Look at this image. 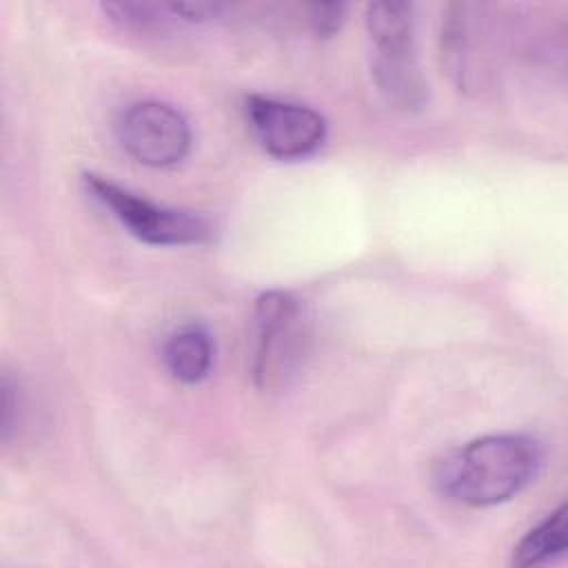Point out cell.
<instances>
[{"instance_id":"6da1fadb","label":"cell","mask_w":568,"mask_h":568,"mask_svg":"<svg viewBox=\"0 0 568 568\" xmlns=\"http://www.w3.org/2000/svg\"><path fill=\"white\" fill-rule=\"evenodd\" d=\"M541 462L539 444L521 433L486 435L448 453L435 484L448 499L466 506H495L530 484Z\"/></svg>"},{"instance_id":"7a4b0ae2","label":"cell","mask_w":568,"mask_h":568,"mask_svg":"<svg viewBox=\"0 0 568 568\" xmlns=\"http://www.w3.org/2000/svg\"><path fill=\"white\" fill-rule=\"evenodd\" d=\"M84 186L140 242L155 246H182L202 244L213 235V226L206 217L191 211L158 206L102 175L87 173Z\"/></svg>"},{"instance_id":"3957f363","label":"cell","mask_w":568,"mask_h":568,"mask_svg":"<svg viewBox=\"0 0 568 568\" xmlns=\"http://www.w3.org/2000/svg\"><path fill=\"white\" fill-rule=\"evenodd\" d=\"M253 377L260 386L280 384L297 364L304 344L300 302L284 291H266L253 306Z\"/></svg>"},{"instance_id":"277c9868","label":"cell","mask_w":568,"mask_h":568,"mask_svg":"<svg viewBox=\"0 0 568 568\" xmlns=\"http://www.w3.org/2000/svg\"><path fill=\"white\" fill-rule=\"evenodd\" d=\"M244 115L257 144L277 160L308 158L326 138V120L306 104L248 95Z\"/></svg>"},{"instance_id":"5b68a950","label":"cell","mask_w":568,"mask_h":568,"mask_svg":"<svg viewBox=\"0 0 568 568\" xmlns=\"http://www.w3.org/2000/svg\"><path fill=\"white\" fill-rule=\"evenodd\" d=\"M118 138L131 158L155 169L182 162L191 149L186 118L158 100L129 104L118 120Z\"/></svg>"},{"instance_id":"8992f818","label":"cell","mask_w":568,"mask_h":568,"mask_svg":"<svg viewBox=\"0 0 568 568\" xmlns=\"http://www.w3.org/2000/svg\"><path fill=\"white\" fill-rule=\"evenodd\" d=\"M366 31L377 58L415 55V20L408 2H373L366 7Z\"/></svg>"},{"instance_id":"52a82bcc","label":"cell","mask_w":568,"mask_h":568,"mask_svg":"<svg viewBox=\"0 0 568 568\" xmlns=\"http://www.w3.org/2000/svg\"><path fill=\"white\" fill-rule=\"evenodd\" d=\"M162 359L175 379L184 384L202 382L213 364V339L204 326L186 324L166 337Z\"/></svg>"},{"instance_id":"ba28073f","label":"cell","mask_w":568,"mask_h":568,"mask_svg":"<svg viewBox=\"0 0 568 568\" xmlns=\"http://www.w3.org/2000/svg\"><path fill=\"white\" fill-rule=\"evenodd\" d=\"M373 75L384 98L404 111H417L428 100V84L422 75L417 55L373 58Z\"/></svg>"},{"instance_id":"9c48e42d","label":"cell","mask_w":568,"mask_h":568,"mask_svg":"<svg viewBox=\"0 0 568 568\" xmlns=\"http://www.w3.org/2000/svg\"><path fill=\"white\" fill-rule=\"evenodd\" d=\"M566 535H568V510L566 506H559L519 541V546L513 552V564L539 566L561 557L568 546Z\"/></svg>"},{"instance_id":"30bf717a","label":"cell","mask_w":568,"mask_h":568,"mask_svg":"<svg viewBox=\"0 0 568 568\" xmlns=\"http://www.w3.org/2000/svg\"><path fill=\"white\" fill-rule=\"evenodd\" d=\"M346 11L348 7L344 2H324V4H311L308 7V22H311V29L322 36V38H328L333 36L344 18H346Z\"/></svg>"},{"instance_id":"8fae6325","label":"cell","mask_w":568,"mask_h":568,"mask_svg":"<svg viewBox=\"0 0 568 568\" xmlns=\"http://www.w3.org/2000/svg\"><path fill=\"white\" fill-rule=\"evenodd\" d=\"M166 9L173 16H182L186 20H206V18H217L224 11V4H220V2H178V4H166Z\"/></svg>"},{"instance_id":"7c38bea8","label":"cell","mask_w":568,"mask_h":568,"mask_svg":"<svg viewBox=\"0 0 568 568\" xmlns=\"http://www.w3.org/2000/svg\"><path fill=\"white\" fill-rule=\"evenodd\" d=\"M18 408V397H16V386L11 384V379L4 375L2 377V413H0V430H2V437L9 439L11 435V428L16 424V413Z\"/></svg>"}]
</instances>
